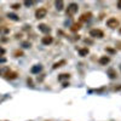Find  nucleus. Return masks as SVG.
<instances>
[{"mask_svg": "<svg viewBox=\"0 0 121 121\" xmlns=\"http://www.w3.org/2000/svg\"><path fill=\"white\" fill-rule=\"evenodd\" d=\"M78 10H79V6H78V4H75V3H72V4H69V5H68L65 13H67V16L72 17V16H74V15L78 12Z\"/></svg>", "mask_w": 121, "mask_h": 121, "instance_id": "f257e3e1", "label": "nucleus"}, {"mask_svg": "<svg viewBox=\"0 0 121 121\" xmlns=\"http://www.w3.org/2000/svg\"><path fill=\"white\" fill-rule=\"evenodd\" d=\"M107 26H108L109 28L114 29V28H116V27H120V22H119V19H117V18L112 17V18H109L108 21H107Z\"/></svg>", "mask_w": 121, "mask_h": 121, "instance_id": "f03ea898", "label": "nucleus"}, {"mask_svg": "<svg viewBox=\"0 0 121 121\" xmlns=\"http://www.w3.org/2000/svg\"><path fill=\"white\" fill-rule=\"evenodd\" d=\"M46 15H47V10L45 7H39L35 11V18H38V19H41V18L46 17Z\"/></svg>", "mask_w": 121, "mask_h": 121, "instance_id": "7ed1b4c3", "label": "nucleus"}, {"mask_svg": "<svg viewBox=\"0 0 121 121\" xmlns=\"http://www.w3.org/2000/svg\"><path fill=\"white\" fill-rule=\"evenodd\" d=\"M90 36H92V38H103L104 36V33H103V30H100V29H91L90 30Z\"/></svg>", "mask_w": 121, "mask_h": 121, "instance_id": "20e7f679", "label": "nucleus"}, {"mask_svg": "<svg viewBox=\"0 0 121 121\" xmlns=\"http://www.w3.org/2000/svg\"><path fill=\"white\" fill-rule=\"evenodd\" d=\"M4 76L7 79V80H15V79H17V76H18V74L16 73V72H12V70H7V72L4 74Z\"/></svg>", "mask_w": 121, "mask_h": 121, "instance_id": "39448f33", "label": "nucleus"}, {"mask_svg": "<svg viewBox=\"0 0 121 121\" xmlns=\"http://www.w3.org/2000/svg\"><path fill=\"white\" fill-rule=\"evenodd\" d=\"M52 41H53V38H52L51 35H45V36H43V39H41V44H43V45H46V46L51 45Z\"/></svg>", "mask_w": 121, "mask_h": 121, "instance_id": "423d86ee", "label": "nucleus"}, {"mask_svg": "<svg viewBox=\"0 0 121 121\" xmlns=\"http://www.w3.org/2000/svg\"><path fill=\"white\" fill-rule=\"evenodd\" d=\"M91 18H92V12H85V13H82L81 16H80L79 21L80 22H87Z\"/></svg>", "mask_w": 121, "mask_h": 121, "instance_id": "0eeeda50", "label": "nucleus"}, {"mask_svg": "<svg viewBox=\"0 0 121 121\" xmlns=\"http://www.w3.org/2000/svg\"><path fill=\"white\" fill-rule=\"evenodd\" d=\"M39 30L43 32V33H45V34H48L50 32H51V28H50L47 24H45V23H41V24H39Z\"/></svg>", "mask_w": 121, "mask_h": 121, "instance_id": "6e6552de", "label": "nucleus"}, {"mask_svg": "<svg viewBox=\"0 0 121 121\" xmlns=\"http://www.w3.org/2000/svg\"><path fill=\"white\" fill-rule=\"evenodd\" d=\"M107 74H108V76L112 79V80H114V79L117 78V73H116V70H115L114 68H109L108 72H107Z\"/></svg>", "mask_w": 121, "mask_h": 121, "instance_id": "1a4fd4ad", "label": "nucleus"}, {"mask_svg": "<svg viewBox=\"0 0 121 121\" xmlns=\"http://www.w3.org/2000/svg\"><path fill=\"white\" fill-rule=\"evenodd\" d=\"M109 62H110V58H109L108 56H102V57L98 59V63H99L100 65H107Z\"/></svg>", "mask_w": 121, "mask_h": 121, "instance_id": "9d476101", "label": "nucleus"}, {"mask_svg": "<svg viewBox=\"0 0 121 121\" xmlns=\"http://www.w3.org/2000/svg\"><path fill=\"white\" fill-rule=\"evenodd\" d=\"M67 64V60L65 59H62V60H58V62H56L53 65H52V69H58V68H60V67H63V65H65Z\"/></svg>", "mask_w": 121, "mask_h": 121, "instance_id": "9b49d317", "label": "nucleus"}, {"mask_svg": "<svg viewBox=\"0 0 121 121\" xmlns=\"http://www.w3.org/2000/svg\"><path fill=\"white\" fill-rule=\"evenodd\" d=\"M88 53H90V50H88L87 47H82V48H79V55H80V56L85 57V56H87Z\"/></svg>", "mask_w": 121, "mask_h": 121, "instance_id": "f8f14e48", "label": "nucleus"}, {"mask_svg": "<svg viewBox=\"0 0 121 121\" xmlns=\"http://www.w3.org/2000/svg\"><path fill=\"white\" fill-rule=\"evenodd\" d=\"M41 70H43V67L40 65V64H36V65H34V67L32 68V73H33V74H39Z\"/></svg>", "mask_w": 121, "mask_h": 121, "instance_id": "ddd939ff", "label": "nucleus"}, {"mask_svg": "<svg viewBox=\"0 0 121 121\" xmlns=\"http://www.w3.org/2000/svg\"><path fill=\"white\" fill-rule=\"evenodd\" d=\"M70 78V74H67V73H62L58 75V80L59 81H64V80H69Z\"/></svg>", "mask_w": 121, "mask_h": 121, "instance_id": "4468645a", "label": "nucleus"}, {"mask_svg": "<svg viewBox=\"0 0 121 121\" xmlns=\"http://www.w3.org/2000/svg\"><path fill=\"white\" fill-rule=\"evenodd\" d=\"M55 4H56V9L58 10V11H62L63 7H64V3L62 1V0H59V1H56Z\"/></svg>", "mask_w": 121, "mask_h": 121, "instance_id": "2eb2a0df", "label": "nucleus"}, {"mask_svg": "<svg viewBox=\"0 0 121 121\" xmlns=\"http://www.w3.org/2000/svg\"><path fill=\"white\" fill-rule=\"evenodd\" d=\"M80 28H81V24L80 23H74L72 27H70V30H72V32H78V30H80Z\"/></svg>", "mask_w": 121, "mask_h": 121, "instance_id": "dca6fc26", "label": "nucleus"}, {"mask_svg": "<svg viewBox=\"0 0 121 121\" xmlns=\"http://www.w3.org/2000/svg\"><path fill=\"white\" fill-rule=\"evenodd\" d=\"M7 17H9L10 19H12V21H15V22L19 21V17H18L17 15H15V13H7Z\"/></svg>", "mask_w": 121, "mask_h": 121, "instance_id": "f3484780", "label": "nucleus"}, {"mask_svg": "<svg viewBox=\"0 0 121 121\" xmlns=\"http://www.w3.org/2000/svg\"><path fill=\"white\" fill-rule=\"evenodd\" d=\"M7 33H9V28L0 27V34H7Z\"/></svg>", "mask_w": 121, "mask_h": 121, "instance_id": "a211bd4d", "label": "nucleus"}, {"mask_svg": "<svg viewBox=\"0 0 121 121\" xmlns=\"http://www.w3.org/2000/svg\"><path fill=\"white\" fill-rule=\"evenodd\" d=\"M15 57H21V56H23V52L22 51H19V50H17V51H15Z\"/></svg>", "mask_w": 121, "mask_h": 121, "instance_id": "6ab92c4d", "label": "nucleus"}, {"mask_svg": "<svg viewBox=\"0 0 121 121\" xmlns=\"http://www.w3.org/2000/svg\"><path fill=\"white\" fill-rule=\"evenodd\" d=\"M22 46H23L24 48H28V47H30V43H29V41H23V43H22Z\"/></svg>", "mask_w": 121, "mask_h": 121, "instance_id": "aec40b11", "label": "nucleus"}, {"mask_svg": "<svg viewBox=\"0 0 121 121\" xmlns=\"http://www.w3.org/2000/svg\"><path fill=\"white\" fill-rule=\"evenodd\" d=\"M11 7H12L13 10H18L19 7H21V4H13V5H12Z\"/></svg>", "mask_w": 121, "mask_h": 121, "instance_id": "412c9836", "label": "nucleus"}, {"mask_svg": "<svg viewBox=\"0 0 121 121\" xmlns=\"http://www.w3.org/2000/svg\"><path fill=\"white\" fill-rule=\"evenodd\" d=\"M23 4H24L26 6H32V5L34 4V1H24Z\"/></svg>", "mask_w": 121, "mask_h": 121, "instance_id": "4be33fe9", "label": "nucleus"}, {"mask_svg": "<svg viewBox=\"0 0 121 121\" xmlns=\"http://www.w3.org/2000/svg\"><path fill=\"white\" fill-rule=\"evenodd\" d=\"M5 52H6V51H5V48H4V47H0V56H4Z\"/></svg>", "mask_w": 121, "mask_h": 121, "instance_id": "5701e85b", "label": "nucleus"}, {"mask_svg": "<svg viewBox=\"0 0 121 121\" xmlns=\"http://www.w3.org/2000/svg\"><path fill=\"white\" fill-rule=\"evenodd\" d=\"M105 51H108V52H110V53H114V52H115V50H113V48H109V47H107V48H105Z\"/></svg>", "mask_w": 121, "mask_h": 121, "instance_id": "b1692460", "label": "nucleus"}, {"mask_svg": "<svg viewBox=\"0 0 121 121\" xmlns=\"http://www.w3.org/2000/svg\"><path fill=\"white\" fill-rule=\"evenodd\" d=\"M85 43H86V44H92V40H90V39H85Z\"/></svg>", "mask_w": 121, "mask_h": 121, "instance_id": "393cba45", "label": "nucleus"}, {"mask_svg": "<svg viewBox=\"0 0 121 121\" xmlns=\"http://www.w3.org/2000/svg\"><path fill=\"white\" fill-rule=\"evenodd\" d=\"M116 46H117V48H119V50H121V43H120V41H117V43H116Z\"/></svg>", "mask_w": 121, "mask_h": 121, "instance_id": "a878e982", "label": "nucleus"}, {"mask_svg": "<svg viewBox=\"0 0 121 121\" xmlns=\"http://www.w3.org/2000/svg\"><path fill=\"white\" fill-rule=\"evenodd\" d=\"M119 90H121V85L117 86V87H114V91H119Z\"/></svg>", "mask_w": 121, "mask_h": 121, "instance_id": "bb28decb", "label": "nucleus"}, {"mask_svg": "<svg viewBox=\"0 0 121 121\" xmlns=\"http://www.w3.org/2000/svg\"><path fill=\"white\" fill-rule=\"evenodd\" d=\"M117 7L121 10V0H120V1H117Z\"/></svg>", "mask_w": 121, "mask_h": 121, "instance_id": "cd10ccee", "label": "nucleus"}, {"mask_svg": "<svg viewBox=\"0 0 121 121\" xmlns=\"http://www.w3.org/2000/svg\"><path fill=\"white\" fill-rule=\"evenodd\" d=\"M5 60H6L5 58H0V63H4V62H5Z\"/></svg>", "mask_w": 121, "mask_h": 121, "instance_id": "c85d7f7f", "label": "nucleus"}, {"mask_svg": "<svg viewBox=\"0 0 121 121\" xmlns=\"http://www.w3.org/2000/svg\"><path fill=\"white\" fill-rule=\"evenodd\" d=\"M68 85H69V84H68V82H64V84H63V87H67V86H68Z\"/></svg>", "mask_w": 121, "mask_h": 121, "instance_id": "c756f323", "label": "nucleus"}, {"mask_svg": "<svg viewBox=\"0 0 121 121\" xmlns=\"http://www.w3.org/2000/svg\"><path fill=\"white\" fill-rule=\"evenodd\" d=\"M119 32H120V34H121V27H120V29H119Z\"/></svg>", "mask_w": 121, "mask_h": 121, "instance_id": "7c9ffc66", "label": "nucleus"}, {"mask_svg": "<svg viewBox=\"0 0 121 121\" xmlns=\"http://www.w3.org/2000/svg\"><path fill=\"white\" fill-rule=\"evenodd\" d=\"M120 70H121V64H120Z\"/></svg>", "mask_w": 121, "mask_h": 121, "instance_id": "2f4dec72", "label": "nucleus"}]
</instances>
